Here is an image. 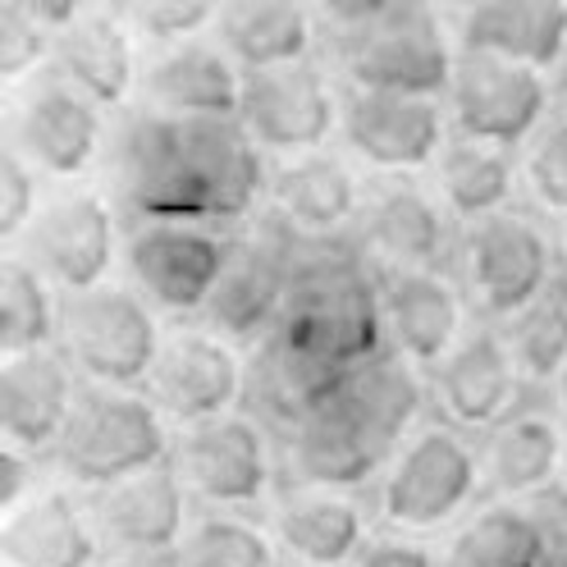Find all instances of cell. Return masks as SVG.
Returning <instances> with one entry per match:
<instances>
[{"label":"cell","instance_id":"6da1fadb","mask_svg":"<svg viewBox=\"0 0 567 567\" xmlns=\"http://www.w3.org/2000/svg\"><path fill=\"white\" fill-rule=\"evenodd\" d=\"M275 334L339 371L371 362L389 343L380 279H371V270L348 252L293 261L289 302Z\"/></svg>","mask_w":567,"mask_h":567},{"label":"cell","instance_id":"7a4b0ae2","mask_svg":"<svg viewBox=\"0 0 567 567\" xmlns=\"http://www.w3.org/2000/svg\"><path fill=\"white\" fill-rule=\"evenodd\" d=\"M51 457L83 489L120 485L128 476L174 463L169 416L152 403L147 389L87 384Z\"/></svg>","mask_w":567,"mask_h":567},{"label":"cell","instance_id":"3957f363","mask_svg":"<svg viewBox=\"0 0 567 567\" xmlns=\"http://www.w3.org/2000/svg\"><path fill=\"white\" fill-rule=\"evenodd\" d=\"M111 174L115 197L124 202L133 225H210L193 169L188 120H174L165 111H152V105L128 111L111 133Z\"/></svg>","mask_w":567,"mask_h":567},{"label":"cell","instance_id":"277c9868","mask_svg":"<svg viewBox=\"0 0 567 567\" xmlns=\"http://www.w3.org/2000/svg\"><path fill=\"white\" fill-rule=\"evenodd\" d=\"M55 348L87 384L137 389L152 380L165 334L156 326V307L137 289L96 284L87 293H64Z\"/></svg>","mask_w":567,"mask_h":567},{"label":"cell","instance_id":"5b68a950","mask_svg":"<svg viewBox=\"0 0 567 567\" xmlns=\"http://www.w3.org/2000/svg\"><path fill=\"white\" fill-rule=\"evenodd\" d=\"M339 64L352 87L399 96H449L457 55L431 0H403L358 32H339Z\"/></svg>","mask_w":567,"mask_h":567},{"label":"cell","instance_id":"8992f818","mask_svg":"<svg viewBox=\"0 0 567 567\" xmlns=\"http://www.w3.org/2000/svg\"><path fill=\"white\" fill-rule=\"evenodd\" d=\"M457 284L485 321H513L554 284V247L530 216L499 210L457 238Z\"/></svg>","mask_w":567,"mask_h":567},{"label":"cell","instance_id":"52a82bcc","mask_svg":"<svg viewBox=\"0 0 567 567\" xmlns=\"http://www.w3.org/2000/svg\"><path fill=\"white\" fill-rule=\"evenodd\" d=\"M481 489V453L457 425H425L380 481V517L399 530H435L453 522Z\"/></svg>","mask_w":567,"mask_h":567},{"label":"cell","instance_id":"ba28073f","mask_svg":"<svg viewBox=\"0 0 567 567\" xmlns=\"http://www.w3.org/2000/svg\"><path fill=\"white\" fill-rule=\"evenodd\" d=\"M554 83L540 69H526L499 55L463 51L449 83V120L457 137H476L489 147L522 152L549 120Z\"/></svg>","mask_w":567,"mask_h":567},{"label":"cell","instance_id":"9c48e42d","mask_svg":"<svg viewBox=\"0 0 567 567\" xmlns=\"http://www.w3.org/2000/svg\"><path fill=\"white\" fill-rule=\"evenodd\" d=\"M174 472L184 476L188 494L210 513H238L261 504L275 485L270 435L257 416H216L184 425L174 440Z\"/></svg>","mask_w":567,"mask_h":567},{"label":"cell","instance_id":"30bf717a","mask_svg":"<svg viewBox=\"0 0 567 567\" xmlns=\"http://www.w3.org/2000/svg\"><path fill=\"white\" fill-rule=\"evenodd\" d=\"M229 252L234 238L216 234L210 225L152 220L133 225L124 238V266L133 275V289L169 316H202L229 266Z\"/></svg>","mask_w":567,"mask_h":567},{"label":"cell","instance_id":"8fae6325","mask_svg":"<svg viewBox=\"0 0 567 567\" xmlns=\"http://www.w3.org/2000/svg\"><path fill=\"white\" fill-rule=\"evenodd\" d=\"M339 115H343V101L316 60L243 74L238 124L252 133L261 152H275L284 161L326 152V137L339 128Z\"/></svg>","mask_w":567,"mask_h":567},{"label":"cell","instance_id":"7c38bea8","mask_svg":"<svg viewBox=\"0 0 567 567\" xmlns=\"http://www.w3.org/2000/svg\"><path fill=\"white\" fill-rule=\"evenodd\" d=\"M10 137H14V152L38 174L79 179L105 147L101 105L83 96L60 69H42V74H32L23 83L14 101Z\"/></svg>","mask_w":567,"mask_h":567},{"label":"cell","instance_id":"4fadbf2b","mask_svg":"<svg viewBox=\"0 0 567 567\" xmlns=\"http://www.w3.org/2000/svg\"><path fill=\"white\" fill-rule=\"evenodd\" d=\"M23 261L38 266L60 293H87L105 284L120 252L115 210L105 206L101 193L74 188L42 202L32 229L19 238Z\"/></svg>","mask_w":567,"mask_h":567},{"label":"cell","instance_id":"5bb4252c","mask_svg":"<svg viewBox=\"0 0 567 567\" xmlns=\"http://www.w3.org/2000/svg\"><path fill=\"white\" fill-rule=\"evenodd\" d=\"M87 508L115 558H174L188 536V485L174 463L92 489Z\"/></svg>","mask_w":567,"mask_h":567},{"label":"cell","instance_id":"9a60e30c","mask_svg":"<svg viewBox=\"0 0 567 567\" xmlns=\"http://www.w3.org/2000/svg\"><path fill=\"white\" fill-rule=\"evenodd\" d=\"M444 128H449V115L440 96L352 87L343 96V115H339V133L352 147V156H362L384 174H412L421 165L440 161L449 142Z\"/></svg>","mask_w":567,"mask_h":567},{"label":"cell","instance_id":"2e32d148","mask_svg":"<svg viewBox=\"0 0 567 567\" xmlns=\"http://www.w3.org/2000/svg\"><path fill=\"white\" fill-rule=\"evenodd\" d=\"M152 403L179 425L216 421L247 399V362L210 330H174L147 380Z\"/></svg>","mask_w":567,"mask_h":567},{"label":"cell","instance_id":"e0dca14e","mask_svg":"<svg viewBox=\"0 0 567 567\" xmlns=\"http://www.w3.org/2000/svg\"><path fill=\"white\" fill-rule=\"evenodd\" d=\"M293 284V252L270 238H238L216 293L202 307V330L220 334L225 343H266L279 330L284 302Z\"/></svg>","mask_w":567,"mask_h":567},{"label":"cell","instance_id":"ac0fdd59","mask_svg":"<svg viewBox=\"0 0 567 567\" xmlns=\"http://www.w3.org/2000/svg\"><path fill=\"white\" fill-rule=\"evenodd\" d=\"M449 216L440 193L412 184L408 174L380 179L367 188L362 238L380 257V270H449L457 243L449 234Z\"/></svg>","mask_w":567,"mask_h":567},{"label":"cell","instance_id":"d6986e66","mask_svg":"<svg viewBox=\"0 0 567 567\" xmlns=\"http://www.w3.org/2000/svg\"><path fill=\"white\" fill-rule=\"evenodd\" d=\"M384 330L412 367H440L467 334V293L449 270H380Z\"/></svg>","mask_w":567,"mask_h":567},{"label":"cell","instance_id":"ffe728a7","mask_svg":"<svg viewBox=\"0 0 567 567\" xmlns=\"http://www.w3.org/2000/svg\"><path fill=\"white\" fill-rule=\"evenodd\" d=\"M522 384L508 339L494 326H476L435 367V403L457 431H489L522 403Z\"/></svg>","mask_w":567,"mask_h":567},{"label":"cell","instance_id":"44dd1931","mask_svg":"<svg viewBox=\"0 0 567 567\" xmlns=\"http://www.w3.org/2000/svg\"><path fill=\"white\" fill-rule=\"evenodd\" d=\"M558 416L563 412L522 394V403L485 431L476 453H481V485L494 499L517 504L526 494H549L558 485V476L567 467Z\"/></svg>","mask_w":567,"mask_h":567},{"label":"cell","instance_id":"7402d4cb","mask_svg":"<svg viewBox=\"0 0 567 567\" xmlns=\"http://www.w3.org/2000/svg\"><path fill=\"white\" fill-rule=\"evenodd\" d=\"M79 394V371L64 362L60 348L6 358V367H0V431H6V444L38 457L55 453Z\"/></svg>","mask_w":567,"mask_h":567},{"label":"cell","instance_id":"603a6c76","mask_svg":"<svg viewBox=\"0 0 567 567\" xmlns=\"http://www.w3.org/2000/svg\"><path fill=\"white\" fill-rule=\"evenodd\" d=\"M266 197L279 229L289 238H311V243H330L348 225H358L367 206L358 174L334 152H307L279 161Z\"/></svg>","mask_w":567,"mask_h":567},{"label":"cell","instance_id":"cb8c5ba5","mask_svg":"<svg viewBox=\"0 0 567 567\" xmlns=\"http://www.w3.org/2000/svg\"><path fill=\"white\" fill-rule=\"evenodd\" d=\"M142 92L152 111L174 120H238L243 111V69L220 42H174L142 69Z\"/></svg>","mask_w":567,"mask_h":567},{"label":"cell","instance_id":"d4e9b609","mask_svg":"<svg viewBox=\"0 0 567 567\" xmlns=\"http://www.w3.org/2000/svg\"><path fill=\"white\" fill-rule=\"evenodd\" d=\"M343 375L348 371L270 334L266 343H257L252 362H247V403H252V416L261 425H275L279 435H293L307 416H316L339 399Z\"/></svg>","mask_w":567,"mask_h":567},{"label":"cell","instance_id":"484cf974","mask_svg":"<svg viewBox=\"0 0 567 567\" xmlns=\"http://www.w3.org/2000/svg\"><path fill=\"white\" fill-rule=\"evenodd\" d=\"M367 513L348 489H284L275 508V545L302 567H352L367 549Z\"/></svg>","mask_w":567,"mask_h":567},{"label":"cell","instance_id":"4316f807","mask_svg":"<svg viewBox=\"0 0 567 567\" xmlns=\"http://www.w3.org/2000/svg\"><path fill=\"white\" fill-rule=\"evenodd\" d=\"M101 536L92 508L69 489H42L0 526V558L10 567H96Z\"/></svg>","mask_w":567,"mask_h":567},{"label":"cell","instance_id":"83f0119b","mask_svg":"<svg viewBox=\"0 0 567 567\" xmlns=\"http://www.w3.org/2000/svg\"><path fill=\"white\" fill-rule=\"evenodd\" d=\"M133 42L137 38L120 19V10H92L79 23H69L64 32H55L51 69H60V74L83 96H92L101 111H120V105L133 96V87L142 83Z\"/></svg>","mask_w":567,"mask_h":567},{"label":"cell","instance_id":"f1b7e54d","mask_svg":"<svg viewBox=\"0 0 567 567\" xmlns=\"http://www.w3.org/2000/svg\"><path fill=\"white\" fill-rule=\"evenodd\" d=\"M463 51L554 74L567 55V0H476L463 14Z\"/></svg>","mask_w":567,"mask_h":567},{"label":"cell","instance_id":"f546056e","mask_svg":"<svg viewBox=\"0 0 567 567\" xmlns=\"http://www.w3.org/2000/svg\"><path fill=\"white\" fill-rule=\"evenodd\" d=\"M284 453H289L293 485H307V489H362L389 467V457L343 412L339 399L316 416H307L293 435H284Z\"/></svg>","mask_w":567,"mask_h":567},{"label":"cell","instance_id":"4dcf8cb0","mask_svg":"<svg viewBox=\"0 0 567 567\" xmlns=\"http://www.w3.org/2000/svg\"><path fill=\"white\" fill-rule=\"evenodd\" d=\"M339 403L371 435V444L394 463L399 449L416 435V421L425 412V384H421L416 367L403 358V352L384 348L371 362L352 367L343 375Z\"/></svg>","mask_w":567,"mask_h":567},{"label":"cell","instance_id":"1f68e13d","mask_svg":"<svg viewBox=\"0 0 567 567\" xmlns=\"http://www.w3.org/2000/svg\"><path fill=\"white\" fill-rule=\"evenodd\" d=\"M311 0H225L216 42L238 60L243 74L311 60L316 47Z\"/></svg>","mask_w":567,"mask_h":567},{"label":"cell","instance_id":"d6a6232c","mask_svg":"<svg viewBox=\"0 0 567 567\" xmlns=\"http://www.w3.org/2000/svg\"><path fill=\"white\" fill-rule=\"evenodd\" d=\"M517 188V152L489 147L476 137H449L435 161V193L463 225L489 220L499 210H513Z\"/></svg>","mask_w":567,"mask_h":567},{"label":"cell","instance_id":"836d02e7","mask_svg":"<svg viewBox=\"0 0 567 567\" xmlns=\"http://www.w3.org/2000/svg\"><path fill=\"white\" fill-rule=\"evenodd\" d=\"M549 549V526L536 513L513 499H494L457 530L444 567H545Z\"/></svg>","mask_w":567,"mask_h":567},{"label":"cell","instance_id":"e575fe53","mask_svg":"<svg viewBox=\"0 0 567 567\" xmlns=\"http://www.w3.org/2000/svg\"><path fill=\"white\" fill-rule=\"evenodd\" d=\"M60 302L64 293L38 266H28L23 257H10L0 266V352L6 358H23V352L55 348Z\"/></svg>","mask_w":567,"mask_h":567},{"label":"cell","instance_id":"d590c367","mask_svg":"<svg viewBox=\"0 0 567 567\" xmlns=\"http://www.w3.org/2000/svg\"><path fill=\"white\" fill-rule=\"evenodd\" d=\"M504 339L526 384H554L567 367V279H554L522 316H513Z\"/></svg>","mask_w":567,"mask_h":567},{"label":"cell","instance_id":"8d00e7d4","mask_svg":"<svg viewBox=\"0 0 567 567\" xmlns=\"http://www.w3.org/2000/svg\"><path fill=\"white\" fill-rule=\"evenodd\" d=\"M174 567H275V540L238 513H206L188 526Z\"/></svg>","mask_w":567,"mask_h":567},{"label":"cell","instance_id":"74e56055","mask_svg":"<svg viewBox=\"0 0 567 567\" xmlns=\"http://www.w3.org/2000/svg\"><path fill=\"white\" fill-rule=\"evenodd\" d=\"M220 6L225 0H115V10L133 38L156 47L193 42L202 28L220 19Z\"/></svg>","mask_w":567,"mask_h":567},{"label":"cell","instance_id":"f35d334b","mask_svg":"<svg viewBox=\"0 0 567 567\" xmlns=\"http://www.w3.org/2000/svg\"><path fill=\"white\" fill-rule=\"evenodd\" d=\"M522 179L545 210L567 216V115H549L522 147Z\"/></svg>","mask_w":567,"mask_h":567},{"label":"cell","instance_id":"ab89813d","mask_svg":"<svg viewBox=\"0 0 567 567\" xmlns=\"http://www.w3.org/2000/svg\"><path fill=\"white\" fill-rule=\"evenodd\" d=\"M55 55V32L23 14L14 0H0V79L28 83Z\"/></svg>","mask_w":567,"mask_h":567},{"label":"cell","instance_id":"60d3db41","mask_svg":"<svg viewBox=\"0 0 567 567\" xmlns=\"http://www.w3.org/2000/svg\"><path fill=\"white\" fill-rule=\"evenodd\" d=\"M42 210V193H38V169H32L14 147L0 156V234L10 243H19L32 220Z\"/></svg>","mask_w":567,"mask_h":567},{"label":"cell","instance_id":"b9f144b4","mask_svg":"<svg viewBox=\"0 0 567 567\" xmlns=\"http://www.w3.org/2000/svg\"><path fill=\"white\" fill-rule=\"evenodd\" d=\"M38 463H42L38 453H23L14 444L0 449V513L6 517L38 494Z\"/></svg>","mask_w":567,"mask_h":567},{"label":"cell","instance_id":"7bdbcfd3","mask_svg":"<svg viewBox=\"0 0 567 567\" xmlns=\"http://www.w3.org/2000/svg\"><path fill=\"white\" fill-rule=\"evenodd\" d=\"M352 567H435V554L408 536H371Z\"/></svg>","mask_w":567,"mask_h":567},{"label":"cell","instance_id":"ee69618b","mask_svg":"<svg viewBox=\"0 0 567 567\" xmlns=\"http://www.w3.org/2000/svg\"><path fill=\"white\" fill-rule=\"evenodd\" d=\"M311 6H316V14H321L330 28L358 32V28H367V23L384 19V14H394L403 0H311Z\"/></svg>","mask_w":567,"mask_h":567},{"label":"cell","instance_id":"f6af8a7d","mask_svg":"<svg viewBox=\"0 0 567 567\" xmlns=\"http://www.w3.org/2000/svg\"><path fill=\"white\" fill-rule=\"evenodd\" d=\"M14 6L23 10V14H32L42 28H51V32H64L69 23H79L87 10V0H14Z\"/></svg>","mask_w":567,"mask_h":567},{"label":"cell","instance_id":"bcb514c9","mask_svg":"<svg viewBox=\"0 0 567 567\" xmlns=\"http://www.w3.org/2000/svg\"><path fill=\"white\" fill-rule=\"evenodd\" d=\"M549 513H554V526L563 530V540H567V467H563L558 485L549 489Z\"/></svg>","mask_w":567,"mask_h":567},{"label":"cell","instance_id":"7dc6e473","mask_svg":"<svg viewBox=\"0 0 567 567\" xmlns=\"http://www.w3.org/2000/svg\"><path fill=\"white\" fill-rule=\"evenodd\" d=\"M96 567H174V563H165V558H105Z\"/></svg>","mask_w":567,"mask_h":567},{"label":"cell","instance_id":"c3c4849f","mask_svg":"<svg viewBox=\"0 0 567 567\" xmlns=\"http://www.w3.org/2000/svg\"><path fill=\"white\" fill-rule=\"evenodd\" d=\"M554 101L563 105V115H567V55H563L558 69H554Z\"/></svg>","mask_w":567,"mask_h":567},{"label":"cell","instance_id":"681fc988","mask_svg":"<svg viewBox=\"0 0 567 567\" xmlns=\"http://www.w3.org/2000/svg\"><path fill=\"white\" fill-rule=\"evenodd\" d=\"M545 567H567V540H554V549H549Z\"/></svg>","mask_w":567,"mask_h":567},{"label":"cell","instance_id":"f907efd6","mask_svg":"<svg viewBox=\"0 0 567 567\" xmlns=\"http://www.w3.org/2000/svg\"><path fill=\"white\" fill-rule=\"evenodd\" d=\"M554 399H558V412L567 416V367H563V375L554 380Z\"/></svg>","mask_w":567,"mask_h":567},{"label":"cell","instance_id":"816d5d0a","mask_svg":"<svg viewBox=\"0 0 567 567\" xmlns=\"http://www.w3.org/2000/svg\"><path fill=\"white\" fill-rule=\"evenodd\" d=\"M431 6H440V10H463V14H467L476 0H431Z\"/></svg>","mask_w":567,"mask_h":567},{"label":"cell","instance_id":"f5cc1de1","mask_svg":"<svg viewBox=\"0 0 567 567\" xmlns=\"http://www.w3.org/2000/svg\"><path fill=\"white\" fill-rule=\"evenodd\" d=\"M563 279H567V243H563Z\"/></svg>","mask_w":567,"mask_h":567},{"label":"cell","instance_id":"db71d44e","mask_svg":"<svg viewBox=\"0 0 567 567\" xmlns=\"http://www.w3.org/2000/svg\"><path fill=\"white\" fill-rule=\"evenodd\" d=\"M275 567H302V563H275Z\"/></svg>","mask_w":567,"mask_h":567}]
</instances>
